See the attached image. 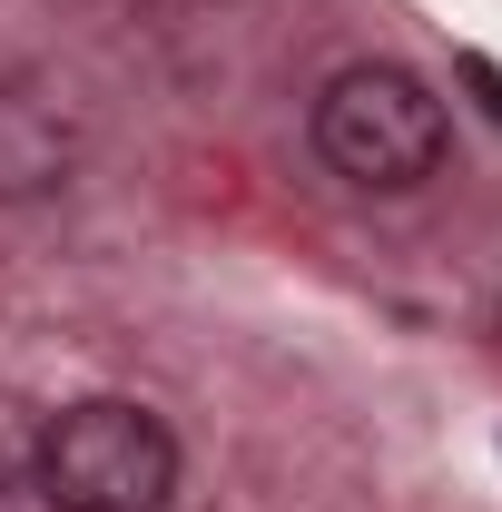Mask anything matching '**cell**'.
<instances>
[{"instance_id": "obj_1", "label": "cell", "mask_w": 502, "mask_h": 512, "mask_svg": "<svg viewBox=\"0 0 502 512\" xmlns=\"http://www.w3.org/2000/svg\"><path fill=\"white\" fill-rule=\"evenodd\" d=\"M50 512H168L178 493V434L128 404V394H89L40 424V463H30Z\"/></svg>"}, {"instance_id": "obj_2", "label": "cell", "mask_w": 502, "mask_h": 512, "mask_svg": "<svg viewBox=\"0 0 502 512\" xmlns=\"http://www.w3.org/2000/svg\"><path fill=\"white\" fill-rule=\"evenodd\" d=\"M443 99L394 60H355L315 89V158L345 178V188H375V197H404L443 168Z\"/></svg>"}, {"instance_id": "obj_3", "label": "cell", "mask_w": 502, "mask_h": 512, "mask_svg": "<svg viewBox=\"0 0 502 512\" xmlns=\"http://www.w3.org/2000/svg\"><path fill=\"white\" fill-rule=\"evenodd\" d=\"M69 168H79V119L50 89L10 79L0 89V207H30V197L69 188Z\"/></svg>"}, {"instance_id": "obj_4", "label": "cell", "mask_w": 502, "mask_h": 512, "mask_svg": "<svg viewBox=\"0 0 502 512\" xmlns=\"http://www.w3.org/2000/svg\"><path fill=\"white\" fill-rule=\"evenodd\" d=\"M40 424H50V414H30V404L0 384V493L30 483V463H40Z\"/></svg>"}, {"instance_id": "obj_5", "label": "cell", "mask_w": 502, "mask_h": 512, "mask_svg": "<svg viewBox=\"0 0 502 512\" xmlns=\"http://www.w3.org/2000/svg\"><path fill=\"white\" fill-rule=\"evenodd\" d=\"M463 79L483 89V109H493V119H502V69H493V60H463Z\"/></svg>"}]
</instances>
